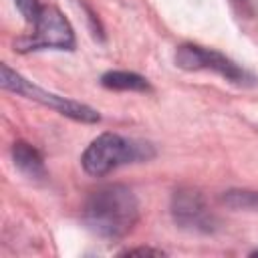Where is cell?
Masks as SVG:
<instances>
[{
  "label": "cell",
  "instance_id": "6da1fadb",
  "mask_svg": "<svg viewBox=\"0 0 258 258\" xmlns=\"http://www.w3.org/2000/svg\"><path fill=\"white\" fill-rule=\"evenodd\" d=\"M87 230L103 240H123L139 220V200L123 183H111L89 194L81 210Z\"/></svg>",
  "mask_w": 258,
  "mask_h": 258
},
{
  "label": "cell",
  "instance_id": "7a4b0ae2",
  "mask_svg": "<svg viewBox=\"0 0 258 258\" xmlns=\"http://www.w3.org/2000/svg\"><path fill=\"white\" fill-rule=\"evenodd\" d=\"M153 157L155 147L149 141L105 131L87 145V149L81 155V165L89 175L103 177L123 165L143 163Z\"/></svg>",
  "mask_w": 258,
  "mask_h": 258
},
{
  "label": "cell",
  "instance_id": "3957f363",
  "mask_svg": "<svg viewBox=\"0 0 258 258\" xmlns=\"http://www.w3.org/2000/svg\"><path fill=\"white\" fill-rule=\"evenodd\" d=\"M0 85L6 91H10L14 95H20L24 99L36 101V103L56 111L58 115L77 121V123L93 125V123L101 121V115H99L97 109H93V107H89V105H85L81 101H75V99H69V97H62V95H56L52 91L42 89V87L34 85L32 81L24 79L20 73L12 71L8 64L0 67Z\"/></svg>",
  "mask_w": 258,
  "mask_h": 258
},
{
  "label": "cell",
  "instance_id": "277c9868",
  "mask_svg": "<svg viewBox=\"0 0 258 258\" xmlns=\"http://www.w3.org/2000/svg\"><path fill=\"white\" fill-rule=\"evenodd\" d=\"M77 44L75 30L64 14L56 6H40V12L32 24V32L14 42L18 52L36 50H73Z\"/></svg>",
  "mask_w": 258,
  "mask_h": 258
},
{
  "label": "cell",
  "instance_id": "5b68a950",
  "mask_svg": "<svg viewBox=\"0 0 258 258\" xmlns=\"http://www.w3.org/2000/svg\"><path fill=\"white\" fill-rule=\"evenodd\" d=\"M175 64L183 71H210L220 75L222 79H226L228 83H234L238 87H252L256 85V77L246 71L244 67H240L238 62H234L232 58H228L226 54L202 46V44H194V42H185L179 44L175 50Z\"/></svg>",
  "mask_w": 258,
  "mask_h": 258
},
{
  "label": "cell",
  "instance_id": "8992f818",
  "mask_svg": "<svg viewBox=\"0 0 258 258\" xmlns=\"http://www.w3.org/2000/svg\"><path fill=\"white\" fill-rule=\"evenodd\" d=\"M169 212L177 228L194 234H214L220 226L216 214L210 210L206 196L191 185H181L171 194Z\"/></svg>",
  "mask_w": 258,
  "mask_h": 258
},
{
  "label": "cell",
  "instance_id": "52a82bcc",
  "mask_svg": "<svg viewBox=\"0 0 258 258\" xmlns=\"http://www.w3.org/2000/svg\"><path fill=\"white\" fill-rule=\"evenodd\" d=\"M10 155H12V163L14 167L30 181H44L48 177V169L44 165V157L42 153L28 141H14L12 143V149H10Z\"/></svg>",
  "mask_w": 258,
  "mask_h": 258
},
{
  "label": "cell",
  "instance_id": "ba28073f",
  "mask_svg": "<svg viewBox=\"0 0 258 258\" xmlns=\"http://www.w3.org/2000/svg\"><path fill=\"white\" fill-rule=\"evenodd\" d=\"M101 85L109 91H131V93H151V83L133 71H107L101 75Z\"/></svg>",
  "mask_w": 258,
  "mask_h": 258
},
{
  "label": "cell",
  "instance_id": "9c48e42d",
  "mask_svg": "<svg viewBox=\"0 0 258 258\" xmlns=\"http://www.w3.org/2000/svg\"><path fill=\"white\" fill-rule=\"evenodd\" d=\"M220 202L230 210L258 212V191L254 189H228L220 196Z\"/></svg>",
  "mask_w": 258,
  "mask_h": 258
},
{
  "label": "cell",
  "instance_id": "30bf717a",
  "mask_svg": "<svg viewBox=\"0 0 258 258\" xmlns=\"http://www.w3.org/2000/svg\"><path fill=\"white\" fill-rule=\"evenodd\" d=\"M14 4H16V8H18V12L24 16V20L34 24V20H36V16H38L42 4H40L38 0H14Z\"/></svg>",
  "mask_w": 258,
  "mask_h": 258
},
{
  "label": "cell",
  "instance_id": "8fae6325",
  "mask_svg": "<svg viewBox=\"0 0 258 258\" xmlns=\"http://www.w3.org/2000/svg\"><path fill=\"white\" fill-rule=\"evenodd\" d=\"M123 256H135V254H151V256H163L165 252L163 250H159V248H149V246H141V248H129V250H125V252H121Z\"/></svg>",
  "mask_w": 258,
  "mask_h": 258
}]
</instances>
